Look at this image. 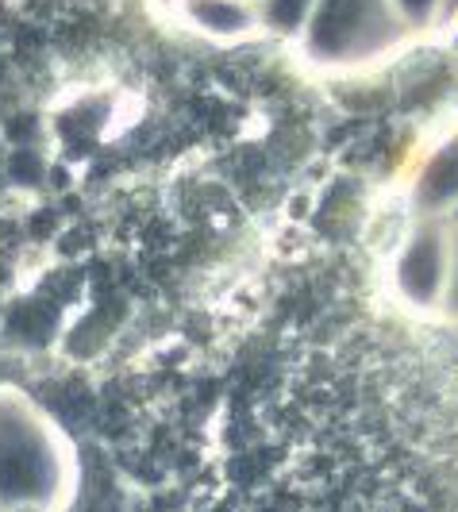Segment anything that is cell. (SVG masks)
Masks as SVG:
<instances>
[{"label": "cell", "instance_id": "obj_1", "mask_svg": "<svg viewBox=\"0 0 458 512\" xmlns=\"http://www.w3.org/2000/svg\"><path fill=\"white\" fill-rule=\"evenodd\" d=\"M74 486L62 432L16 393H0V512H54Z\"/></svg>", "mask_w": 458, "mask_h": 512}, {"label": "cell", "instance_id": "obj_2", "mask_svg": "<svg viewBox=\"0 0 458 512\" xmlns=\"http://www.w3.org/2000/svg\"><path fill=\"white\" fill-rule=\"evenodd\" d=\"M397 293L416 308H443L451 282V235L439 224H420L393 266Z\"/></svg>", "mask_w": 458, "mask_h": 512}, {"label": "cell", "instance_id": "obj_3", "mask_svg": "<svg viewBox=\"0 0 458 512\" xmlns=\"http://www.w3.org/2000/svg\"><path fill=\"white\" fill-rule=\"evenodd\" d=\"M389 24L378 20L374 0H324L320 20L312 27V47L331 58L378 47L385 39Z\"/></svg>", "mask_w": 458, "mask_h": 512}, {"label": "cell", "instance_id": "obj_4", "mask_svg": "<svg viewBox=\"0 0 458 512\" xmlns=\"http://www.w3.org/2000/svg\"><path fill=\"white\" fill-rule=\"evenodd\" d=\"M412 197H416V205L424 208L428 216L455 212L458 208V135L443 139V143L428 154V162H424L420 174H416Z\"/></svg>", "mask_w": 458, "mask_h": 512}, {"label": "cell", "instance_id": "obj_5", "mask_svg": "<svg viewBox=\"0 0 458 512\" xmlns=\"http://www.w3.org/2000/svg\"><path fill=\"white\" fill-rule=\"evenodd\" d=\"M443 312L458 324V231L451 235V282H447V297H443Z\"/></svg>", "mask_w": 458, "mask_h": 512}, {"label": "cell", "instance_id": "obj_6", "mask_svg": "<svg viewBox=\"0 0 458 512\" xmlns=\"http://www.w3.org/2000/svg\"><path fill=\"white\" fill-rule=\"evenodd\" d=\"M301 8H305V0H274V12L281 16V24H297Z\"/></svg>", "mask_w": 458, "mask_h": 512}, {"label": "cell", "instance_id": "obj_7", "mask_svg": "<svg viewBox=\"0 0 458 512\" xmlns=\"http://www.w3.org/2000/svg\"><path fill=\"white\" fill-rule=\"evenodd\" d=\"M401 4V12H408L412 20H420V16H428L435 8V0H397Z\"/></svg>", "mask_w": 458, "mask_h": 512}, {"label": "cell", "instance_id": "obj_8", "mask_svg": "<svg viewBox=\"0 0 458 512\" xmlns=\"http://www.w3.org/2000/svg\"><path fill=\"white\" fill-rule=\"evenodd\" d=\"M451 216H455V224H458V208H455V212H451Z\"/></svg>", "mask_w": 458, "mask_h": 512}]
</instances>
